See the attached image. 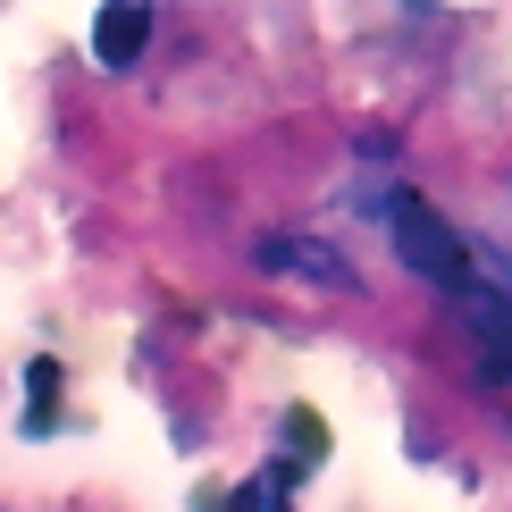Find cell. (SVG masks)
Listing matches in <instances>:
<instances>
[{
	"instance_id": "cell-1",
	"label": "cell",
	"mask_w": 512,
	"mask_h": 512,
	"mask_svg": "<svg viewBox=\"0 0 512 512\" xmlns=\"http://www.w3.org/2000/svg\"><path fill=\"white\" fill-rule=\"evenodd\" d=\"M387 227H395V261L412 269V277H429V286H462V261H471V252H462V236L420 194H395V219Z\"/></svg>"
},
{
	"instance_id": "cell-2",
	"label": "cell",
	"mask_w": 512,
	"mask_h": 512,
	"mask_svg": "<svg viewBox=\"0 0 512 512\" xmlns=\"http://www.w3.org/2000/svg\"><path fill=\"white\" fill-rule=\"evenodd\" d=\"M261 261H269L277 277H319V286H353L345 252H328V244H311V236H269V244H261Z\"/></svg>"
},
{
	"instance_id": "cell-3",
	"label": "cell",
	"mask_w": 512,
	"mask_h": 512,
	"mask_svg": "<svg viewBox=\"0 0 512 512\" xmlns=\"http://www.w3.org/2000/svg\"><path fill=\"white\" fill-rule=\"evenodd\" d=\"M143 42H152V9H143V0H118V9L93 17V51H101V68H135Z\"/></svg>"
}]
</instances>
